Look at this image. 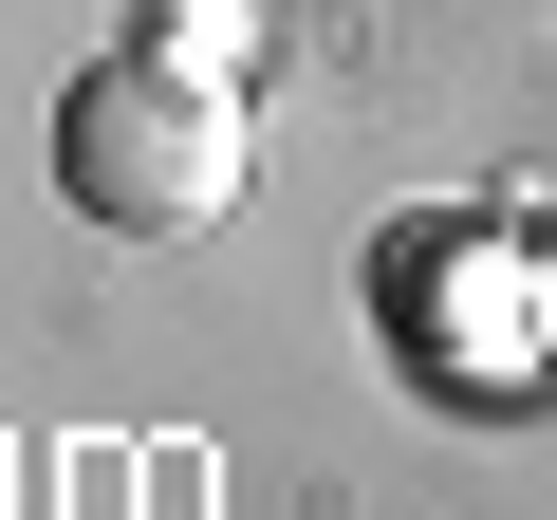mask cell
Segmentation results:
<instances>
[{
    "mask_svg": "<svg viewBox=\"0 0 557 520\" xmlns=\"http://www.w3.org/2000/svg\"><path fill=\"white\" fill-rule=\"evenodd\" d=\"M57 186H75L112 242H186V223H223V205H242V75H205L186 38L75 75V112H57Z\"/></svg>",
    "mask_w": 557,
    "mask_h": 520,
    "instance_id": "6da1fadb",
    "label": "cell"
},
{
    "mask_svg": "<svg viewBox=\"0 0 557 520\" xmlns=\"http://www.w3.org/2000/svg\"><path fill=\"white\" fill-rule=\"evenodd\" d=\"M539 354H557V205H539Z\"/></svg>",
    "mask_w": 557,
    "mask_h": 520,
    "instance_id": "7a4b0ae2",
    "label": "cell"
}]
</instances>
